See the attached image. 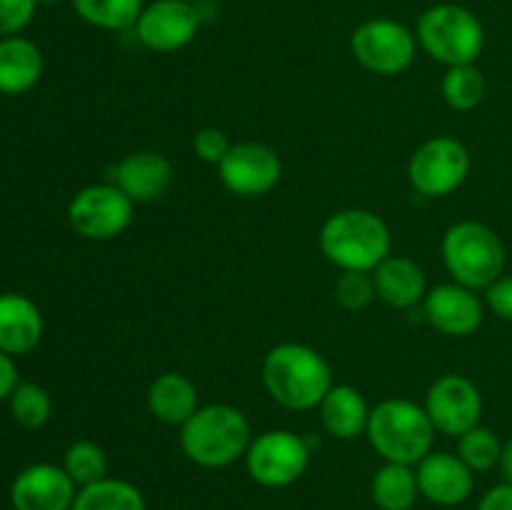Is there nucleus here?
Wrapping results in <instances>:
<instances>
[{"label": "nucleus", "mask_w": 512, "mask_h": 510, "mask_svg": "<svg viewBox=\"0 0 512 510\" xmlns=\"http://www.w3.org/2000/svg\"><path fill=\"white\" fill-rule=\"evenodd\" d=\"M253 440L250 420L235 405H200L193 418L180 425V448L200 468H228L245 458Z\"/></svg>", "instance_id": "2"}, {"label": "nucleus", "mask_w": 512, "mask_h": 510, "mask_svg": "<svg viewBox=\"0 0 512 510\" xmlns=\"http://www.w3.org/2000/svg\"><path fill=\"white\" fill-rule=\"evenodd\" d=\"M73 510H148L138 485L123 478H103L78 488Z\"/></svg>", "instance_id": "24"}, {"label": "nucleus", "mask_w": 512, "mask_h": 510, "mask_svg": "<svg viewBox=\"0 0 512 510\" xmlns=\"http://www.w3.org/2000/svg\"><path fill=\"white\" fill-rule=\"evenodd\" d=\"M375 298H378V293H375L373 273H365V270H343L340 273L338 283H335V300L345 310L358 313V310L368 308Z\"/></svg>", "instance_id": "30"}, {"label": "nucleus", "mask_w": 512, "mask_h": 510, "mask_svg": "<svg viewBox=\"0 0 512 510\" xmlns=\"http://www.w3.org/2000/svg\"><path fill=\"white\" fill-rule=\"evenodd\" d=\"M470 175V150L450 135L430 138L410 155L408 180L425 198L455 193Z\"/></svg>", "instance_id": "9"}, {"label": "nucleus", "mask_w": 512, "mask_h": 510, "mask_svg": "<svg viewBox=\"0 0 512 510\" xmlns=\"http://www.w3.org/2000/svg\"><path fill=\"white\" fill-rule=\"evenodd\" d=\"M38 10V0H0V38L20 35Z\"/></svg>", "instance_id": "31"}, {"label": "nucleus", "mask_w": 512, "mask_h": 510, "mask_svg": "<svg viewBox=\"0 0 512 510\" xmlns=\"http://www.w3.org/2000/svg\"><path fill=\"white\" fill-rule=\"evenodd\" d=\"M500 453H503V443H500L493 430L483 428V425H475V428H470L468 433H463L458 438L460 460L473 473L493 470L500 463Z\"/></svg>", "instance_id": "29"}, {"label": "nucleus", "mask_w": 512, "mask_h": 510, "mask_svg": "<svg viewBox=\"0 0 512 510\" xmlns=\"http://www.w3.org/2000/svg\"><path fill=\"white\" fill-rule=\"evenodd\" d=\"M443 263L453 283L470 290H485L505 270V245L490 225L460 220L443 235Z\"/></svg>", "instance_id": "6"}, {"label": "nucleus", "mask_w": 512, "mask_h": 510, "mask_svg": "<svg viewBox=\"0 0 512 510\" xmlns=\"http://www.w3.org/2000/svg\"><path fill=\"white\" fill-rule=\"evenodd\" d=\"M418 48L445 68L470 65L485 48V28L478 15L458 3L430 5L415 28Z\"/></svg>", "instance_id": "5"}, {"label": "nucleus", "mask_w": 512, "mask_h": 510, "mask_svg": "<svg viewBox=\"0 0 512 510\" xmlns=\"http://www.w3.org/2000/svg\"><path fill=\"white\" fill-rule=\"evenodd\" d=\"M220 183L238 198H260L280 183L283 160L270 145L258 140L233 143L218 165Z\"/></svg>", "instance_id": "11"}, {"label": "nucleus", "mask_w": 512, "mask_h": 510, "mask_svg": "<svg viewBox=\"0 0 512 510\" xmlns=\"http://www.w3.org/2000/svg\"><path fill=\"white\" fill-rule=\"evenodd\" d=\"M370 495L380 510H410L420 498L415 465L383 463L375 470Z\"/></svg>", "instance_id": "23"}, {"label": "nucleus", "mask_w": 512, "mask_h": 510, "mask_svg": "<svg viewBox=\"0 0 512 510\" xmlns=\"http://www.w3.org/2000/svg\"><path fill=\"white\" fill-rule=\"evenodd\" d=\"M423 313L438 333L450 338H468L483 325L485 305L478 298V290H470L460 283H443L425 293Z\"/></svg>", "instance_id": "15"}, {"label": "nucleus", "mask_w": 512, "mask_h": 510, "mask_svg": "<svg viewBox=\"0 0 512 510\" xmlns=\"http://www.w3.org/2000/svg\"><path fill=\"white\" fill-rule=\"evenodd\" d=\"M80 20L100 30L120 33L130 30L143 13V0H70Z\"/></svg>", "instance_id": "25"}, {"label": "nucleus", "mask_w": 512, "mask_h": 510, "mask_svg": "<svg viewBox=\"0 0 512 510\" xmlns=\"http://www.w3.org/2000/svg\"><path fill=\"white\" fill-rule=\"evenodd\" d=\"M135 38L153 53H175L195 40L200 13L188 0H153L135 23Z\"/></svg>", "instance_id": "13"}, {"label": "nucleus", "mask_w": 512, "mask_h": 510, "mask_svg": "<svg viewBox=\"0 0 512 510\" xmlns=\"http://www.w3.org/2000/svg\"><path fill=\"white\" fill-rule=\"evenodd\" d=\"M478 510H512V483L493 485V488L480 498Z\"/></svg>", "instance_id": "34"}, {"label": "nucleus", "mask_w": 512, "mask_h": 510, "mask_svg": "<svg viewBox=\"0 0 512 510\" xmlns=\"http://www.w3.org/2000/svg\"><path fill=\"white\" fill-rule=\"evenodd\" d=\"M350 53L368 73L400 75L418 55V38L405 23L395 18L363 20L350 35Z\"/></svg>", "instance_id": "7"}, {"label": "nucleus", "mask_w": 512, "mask_h": 510, "mask_svg": "<svg viewBox=\"0 0 512 510\" xmlns=\"http://www.w3.org/2000/svg\"><path fill=\"white\" fill-rule=\"evenodd\" d=\"M75 495L78 485L55 463L28 465L10 485L13 510H73Z\"/></svg>", "instance_id": "14"}, {"label": "nucleus", "mask_w": 512, "mask_h": 510, "mask_svg": "<svg viewBox=\"0 0 512 510\" xmlns=\"http://www.w3.org/2000/svg\"><path fill=\"white\" fill-rule=\"evenodd\" d=\"M8 403L15 423L28 430L43 428L50 420V415H53V400H50L48 390L38 383H30V380H20L15 385Z\"/></svg>", "instance_id": "27"}, {"label": "nucleus", "mask_w": 512, "mask_h": 510, "mask_svg": "<svg viewBox=\"0 0 512 510\" xmlns=\"http://www.w3.org/2000/svg\"><path fill=\"white\" fill-rule=\"evenodd\" d=\"M200 408V395L193 380L183 373H163L150 383L148 410L165 425H185Z\"/></svg>", "instance_id": "22"}, {"label": "nucleus", "mask_w": 512, "mask_h": 510, "mask_svg": "<svg viewBox=\"0 0 512 510\" xmlns=\"http://www.w3.org/2000/svg\"><path fill=\"white\" fill-rule=\"evenodd\" d=\"M500 475H503V483H512V438L508 443H503V453H500Z\"/></svg>", "instance_id": "36"}, {"label": "nucleus", "mask_w": 512, "mask_h": 510, "mask_svg": "<svg viewBox=\"0 0 512 510\" xmlns=\"http://www.w3.org/2000/svg\"><path fill=\"white\" fill-rule=\"evenodd\" d=\"M233 143L228 140V133L220 128H200L193 135V150L200 160L210 165H220V160L228 155Z\"/></svg>", "instance_id": "32"}, {"label": "nucleus", "mask_w": 512, "mask_h": 510, "mask_svg": "<svg viewBox=\"0 0 512 510\" xmlns=\"http://www.w3.org/2000/svg\"><path fill=\"white\" fill-rule=\"evenodd\" d=\"M263 385L288 410H313L335 385L323 353L305 343H280L263 360Z\"/></svg>", "instance_id": "1"}, {"label": "nucleus", "mask_w": 512, "mask_h": 510, "mask_svg": "<svg viewBox=\"0 0 512 510\" xmlns=\"http://www.w3.org/2000/svg\"><path fill=\"white\" fill-rule=\"evenodd\" d=\"M43 338L40 308L23 293H0V350L25 355Z\"/></svg>", "instance_id": "18"}, {"label": "nucleus", "mask_w": 512, "mask_h": 510, "mask_svg": "<svg viewBox=\"0 0 512 510\" xmlns=\"http://www.w3.org/2000/svg\"><path fill=\"white\" fill-rule=\"evenodd\" d=\"M318 413L328 435L338 440L358 438L360 433H365L370 418V408L363 393L348 383H335L320 400Z\"/></svg>", "instance_id": "20"}, {"label": "nucleus", "mask_w": 512, "mask_h": 510, "mask_svg": "<svg viewBox=\"0 0 512 510\" xmlns=\"http://www.w3.org/2000/svg\"><path fill=\"white\" fill-rule=\"evenodd\" d=\"M310 465V445L293 430H265L250 440L245 453L248 475L263 488H288Z\"/></svg>", "instance_id": "8"}, {"label": "nucleus", "mask_w": 512, "mask_h": 510, "mask_svg": "<svg viewBox=\"0 0 512 510\" xmlns=\"http://www.w3.org/2000/svg\"><path fill=\"white\" fill-rule=\"evenodd\" d=\"M423 405L435 430L453 438H460L470 428L480 425V415H483V395L478 385L458 373H448L435 380Z\"/></svg>", "instance_id": "12"}, {"label": "nucleus", "mask_w": 512, "mask_h": 510, "mask_svg": "<svg viewBox=\"0 0 512 510\" xmlns=\"http://www.w3.org/2000/svg\"><path fill=\"white\" fill-rule=\"evenodd\" d=\"M440 90H443V98L450 108L465 113V110H473L483 103L488 83H485V75L480 73L475 63L453 65V68L445 70Z\"/></svg>", "instance_id": "26"}, {"label": "nucleus", "mask_w": 512, "mask_h": 510, "mask_svg": "<svg viewBox=\"0 0 512 510\" xmlns=\"http://www.w3.org/2000/svg\"><path fill=\"white\" fill-rule=\"evenodd\" d=\"M435 425L425 405L408 398H388L370 408V445L385 463L418 465L433 450Z\"/></svg>", "instance_id": "4"}, {"label": "nucleus", "mask_w": 512, "mask_h": 510, "mask_svg": "<svg viewBox=\"0 0 512 510\" xmlns=\"http://www.w3.org/2000/svg\"><path fill=\"white\" fill-rule=\"evenodd\" d=\"M320 250L340 270L373 273L393 250V235L378 213L345 208L330 215L320 228Z\"/></svg>", "instance_id": "3"}, {"label": "nucleus", "mask_w": 512, "mask_h": 510, "mask_svg": "<svg viewBox=\"0 0 512 510\" xmlns=\"http://www.w3.org/2000/svg\"><path fill=\"white\" fill-rule=\"evenodd\" d=\"M110 183L118 185L133 203H153L168 193L173 183V165L155 150L130 153L110 170Z\"/></svg>", "instance_id": "17"}, {"label": "nucleus", "mask_w": 512, "mask_h": 510, "mask_svg": "<svg viewBox=\"0 0 512 510\" xmlns=\"http://www.w3.org/2000/svg\"><path fill=\"white\" fill-rule=\"evenodd\" d=\"M18 383H20L18 365H15L13 355H8V353H3V350H0V403H3V400H8L10 395H13L15 385H18Z\"/></svg>", "instance_id": "35"}, {"label": "nucleus", "mask_w": 512, "mask_h": 510, "mask_svg": "<svg viewBox=\"0 0 512 510\" xmlns=\"http://www.w3.org/2000/svg\"><path fill=\"white\" fill-rule=\"evenodd\" d=\"M373 280L378 298L390 308H413L420 300H425V293H428L423 268L405 255L390 253L373 270Z\"/></svg>", "instance_id": "19"}, {"label": "nucleus", "mask_w": 512, "mask_h": 510, "mask_svg": "<svg viewBox=\"0 0 512 510\" xmlns=\"http://www.w3.org/2000/svg\"><path fill=\"white\" fill-rule=\"evenodd\" d=\"M135 203L113 183L85 185L68 203V223L85 240H113L133 223Z\"/></svg>", "instance_id": "10"}, {"label": "nucleus", "mask_w": 512, "mask_h": 510, "mask_svg": "<svg viewBox=\"0 0 512 510\" xmlns=\"http://www.w3.org/2000/svg\"><path fill=\"white\" fill-rule=\"evenodd\" d=\"M415 475H418L420 495L433 505H443V508L465 503L475 488L473 470L460 460L458 453H435V450H430L415 465Z\"/></svg>", "instance_id": "16"}, {"label": "nucleus", "mask_w": 512, "mask_h": 510, "mask_svg": "<svg viewBox=\"0 0 512 510\" xmlns=\"http://www.w3.org/2000/svg\"><path fill=\"white\" fill-rule=\"evenodd\" d=\"M60 3V0H38V5H55Z\"/></svg>", "instance_id": "37"}, {"label": "nucleus", "mask_w": 512, "mask_h": 510, "mask_svg": "<svg viewBox=\"0 0 512 510\" xmlns=\"http://www.w3.org/2000/svg\"><path fill=\"white\" fill-rule=\"evenodd\" d=\"M63 468L78 488H85L108 478V455L95 440H75L65 450Z\"/></svg>", "instance_id": "28"}, {"label": "nucleus", "mask_w": 512, "mask_h": 510, "mask_svg": "<svg viewBox=\"0 0 512 510\" xmlns=\"http://www.w3.org/2000/svg\"><path fill=\"white\" fill-rule=\"evenodd\" d=\"M485 303L498 318L512 323V275H500L495 283L485 288Z\"/></svg>", "instance_id": "33"}, {"label": "nucleus", "mask_w": 512, "mask_h": 510, "mask_svg": "<svg viewBox=\"0 0 512 510\" xmlns=\"http://www.w3.org/2000/svg\"><path fill=\"white\" fill-rule=\"evenodd\" d=\"M43 53L23 35L0 38V95H23L43 75Z\"/></svg>", "instance_id": "21"}, {"label": "nucleus", "mask_w": 512, "mask_h": 510, "mask_svg": "<svg viewBox=\"0 0 512 510\" xmlns=\"http://www.w3.org/2000/svg\"><path fill=\"white\" fill-rule=\"evenodd\" d=\"M188 3H200V0H188Z\"/></svg>", "instance_id": "38"}]
</instances>
